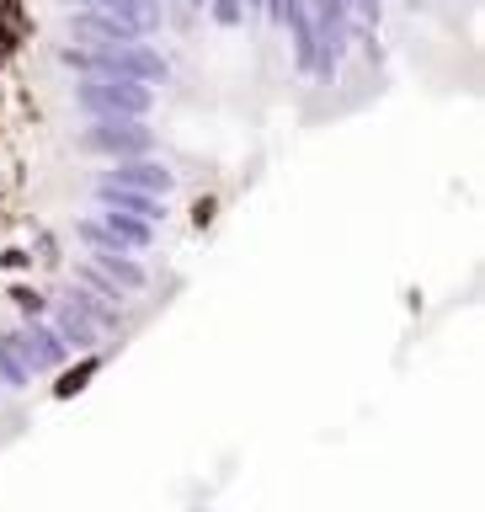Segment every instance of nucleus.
Returning <instances> with one entry per match:
<instances>
[{
	"label": "nucleus",
	"instance_id": "f257e3e1",
	"mask_svg": "<svg viewBox=\"0 0 485 512\" xmlns=\"http://www.w3.org/2000/svg\"><path fill=\"white\" fill-rule=\"evenodd\" d=\"M32 43V11H27V0H6L0 6V70L22 54V48Z\"/></svg>",
	"mask_w": 485,
	"mask_h": 512
},
{
	"label": "nucleus",
	"instance_id": "7ed1b4c3",
	"mask_svg": "<svg viewBox=\"0 0 485 512\" xmlns=\"http://www.w3.org/2000/svg\"><path fill=\"white\" fill-rule=\"evenodd\" d=\"M11 304H16L22 315H38V310H43V294H38L32 283H11Z\"/></svg>",
	"mask_w": 485,
	"mask_h": 512
},
{
	"label": "nucleus",
	"instance_id": "423d86ee",
	"mask_svg": "<svg viewBox=\"0 0 485 512\" xmlns=\"http://www.w3.org/2000/svg\"><path fill=\"white\" fill-rule=\"evenodd\" d=\"M0 224H6V203H0Z\"/></svg>",
	"mask_w": 485,
	"mask_h": 512
},
{
	"label": "nucleus",
	"instance_id": "39448f33",
	"mask_svg": "<svg viewBox=\"0 0 485 512\" xmlns=\"http://www.w3.org/2000/svg\"><path fill=\"white\" fill-rule=\"evenodd\" d=\"M214 219H219V198H198V203H192V230H208Z\"/></svg>",
	"mask_w": 485,
	"mask_h": 512
},
{
	"label": "nucleus",
	"instance_id": "20e7f679",
	"mask_svg": "<svg viewBox=\"0 0 485 512\" xmlns=\"http://www.w3.org/2000/svg\"><path fill=\"white\" fill-rule=\"evenodd\" d=\"M0 267H6V272H32V251L27 246H6V251H0Z\"/></svg>",
	"mask_w": 485,
	"mask_h": 512
},
{
	"label": "nucleus",
	"instance_id": "f03ea898",
	"mask_svg": "<svg viewBox=\"0 0 485 512\" xmlns=\"http://www.w3.org/2000/svg\"><path fill=\"white\" fill-rule=\"evenodd\" d=\"M102 374V358H80L75 368H64V374L54 379V400H70V395H80L86 384Z\"/></svg>",
	"mask_w": 485,
	"mask_h": 512
}]
</instances>
